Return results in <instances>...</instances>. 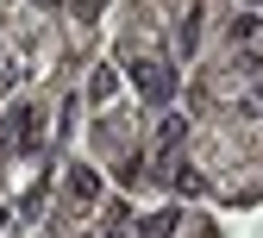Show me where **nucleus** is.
Here are the masks:
<instances>
[{"label":"nucleus","instance_id":"obj_2","mask_svg":"<svg viewBox=\"0 0 263 238\" xmlns=\"http://www.w3.org/2000/svg\"><path fill=\"white\" fill-rule=\"evenodd\" d=\"M69 188H76L82 200H94V188H101V182H94V176H88V169H76V176H69Z\"/></svg>","mask_w":263,"mask_h":238},{"label":"nucleus","instance_id":"obj_1","mask_svg":"<svg viewBox=\"0 0 263 238\" xmlns=\"http://www.w3.org/2000/svg\"><path fill=\"white\" fill-rule=\"evenodd\" d=\"M132 76H138V88H144L151 100H170V88H176V76L163 69V63H132Z\"/></svg>","mask_w":263,"mask_h":238},{"label":"nucleus","instance_id":"obj_3","mask_svg":"<svg viewBox=\"0 0 263 238\" xmlns=\"http://www.w3.org/2000/svg\"><path fill=\"white\" fill-rule=\"evenodd\" d=\"M38 7H57V0H38Z\"/></svg>","mask_w":263,"mask_h":238}]
</instances>
